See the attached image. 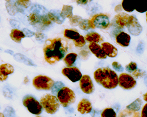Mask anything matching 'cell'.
<instances>
[{
	"mask_svg": "<svg viewBox=\"0 0 147 117\" xmlns=\"http://www.w3.org/2000/svg\"><path fill=\"white\" fill-rule=\"evenodd\" d=\"M47 16L51 21L54 22L58 24H61L64 21V19L61 17L60 13H59L58 11H51L47 13Z\"/></svg>",
	"mask_w": 147,
	"mask_h": 117,
	"instance_id": "obj_20",
	"label": "cell"
},
{
	"mask_svg": "<svg viewBox=\"0 0 147 117\" xmlns=\"http://www.w3.org/2000/svg\"><path fill=\"white\" fill-rule=\"evenodd\" d=\"M101 116L102 117H115L117 116V114L114 109L111 108H107L104 110Z\"/></svg>",
	"mask_w": 147,
	"mask_h": 117,
	"instance_id": "obj_28",
	"label": "cell"
},
{
	"mask_svg": "<svg viewBox=\"0 0 147 117\" xmlns=\"http://www.w3.org/2000/svg\"><path fill=\"white\" fill-rule=\"evenodd\" d=\"M146 22H147V11H146Z\"/></svg>",
	"mask_w": 147,
	"mask_h": 117,
	"instance_id": "obj_42",
	"label": "cell"
},
{
	"mask_svg": "<svg viewBox=\"0 0 147 117\" xmlns=\"http://www.w3.org/2000/svg\"><path fill=\"white\" fill-rule=\"evenodd\" d=\"M40 103L42 108L50 114H55L60 107V103L57 97L50 94L43 96L40 100Z\"/></svg>",
	"mask_w": 147,
	"mask_h": 117,
	"instance_id": "obj_4",
	"label": "cell"
},
{
	"mask_svg": "<svg viewBox=\"0 0 147 117\" xmlns=\"http://www.w3.org/2000/svg\"><path fill=\"white\" fill-rule=\"evenodd\" d=\"M54 80L46 76L39 75L34 78L32 84L38 90H50L54 84Z\"/></svg>",
	"mask_w": 147,
	"mask_h": 117,
	"instance_id": "obj_6",
	"label": "cell"
},
{
	"mask_svg": "<svg viewBox=\"0 0 147 117\" xmlns=\"http://www.w3.org/2000/svg\"><path fill=\"white\" fill-rule=\"evenodd\" d=\"M16 4L18 7H21L22 8H27L31 4L30 0H17Z\"/></svg>",
	"mask_w": 147,
	"mask_h": 117,
	"instance_id": "obj_32",
	"label": "cell"
},
{
	"mask_svg": "<svg viewBox=\"0 0 147 117\" xmlns=\"http://www.w3.org/2000/svg\"><path fill=\"white\" fill-rule=\"evenodd\" d=\"M120 116H138L139 114L138 112L137 113V112H132L131 111L127 109L124 110L123 111H122L121 113L119 114Z\"/></svg>",
	"mask_w": 147,
	"mask_h": 117,
	"instance_id": "obj_33",
	"label": "cell"
},
{
	"mask_svg": "<svg viewBox=\"0 0 147 117\" xmlns=\"http://www.w3.org/2000/svg\"><path fill=\"white\" fill-rule=\"evenodd\" d=\"M112 66L114 68V69L117 72H123L124 70L123 67H122V65L117 62H114L112 64Z\"/></svg>",
	"mask_w": 147,
	"mask_h": 117,
	"instance_id": "obj_37",
	"label": "cell"
},
{
	"mask_svg": "<svg viewBox=\"0 0 147 117\" xmlns=\"http://www.w3.org/2000/svg\"><path fill=\"white\" fill-rule=\"evenodd\" d=\"M143 98L144 100V101H146L147 102V92L146 93H145L144 96H143Z\"/></svg>",
	"mask_w": 147,
	"mask_h": 117,
	"instance_id": "obj_41",
	"label": "cell"
},
{
	"mask_svg": "<svg viewBox=\"0 0 147 117\" xmlns=\"http://www.w3.org/2000/svg\"><path fill=\"white\" fill-rule=\"evenodd\" d=\"M82 18L78 15L72 16L71 18H69V23L73 27H76L79 25L80 22L82 20Z\"/></svg>",
	"mask_w": 147,
	"mask_h": 117,
	"instance_id": "obj_31",
	"label": "cell"
},
{
	"mask_svg": "<svg viewBox=\"0 0 147 117\" xmlns=\"http://www.w3.org/2000/svg\"><path fill=\"white\" fill-rule=\"evenodd\" d=\"M126 70L129 73H132L137 68V64L136 62H131L128 64H127L125 67Z\"/></svg>",
	"mask_w": 147,
	"mask_h": 117,
	"instance_id": "obj_34",
	"label": "cell"
},
{
	"mask_svg": "<svg viewBox=\"0 0 147 117\" xmlns=\"http://www.w3.org/2000/svg\"><path fill=\"white\" fill-rule=\"evenodd\" d=\"M88 48L91 52L99 59H105L107 56L98 43L91 42L88 45Z\"/></svg>",
	"mask_w": 147,
	"mask_h": 117,
	"instance_id": "obj_13",
	"label": "cell"
},
{
	"mask_svg": "<svg viewBox=\"0 0 147 117\" xmlns=\"http://www.w3.org/2000/svg\"><path fill=\"white\" fill-rule=\"evenodd\" d=\"M118 85L124 90H131L137 85V81L128 73H122L118 77Z\"/></svg>",
	"mask_w": 147,
	"mask_h": 117,
	"instance_id": "obj_8",
	"label": "cell"
},
{
	"mask_svg": "<svg viewBox=\"0 0 147 117\" xmlns=\"http://www.w3.org/2000/svg\"><path fill=\"white\" fill-rule=\"evenodd\" d=\"M57 97L63 107H68L75 102L76 94L68 87H61L57 93Z\"/></svg>",
	"mask_w": 147,
	"mask_h": 117,
	"instance_id": "obj_3",
	"label": "cell"
},
{
	"mask_svg": "<svg viewBox=\"0 0 147 117\" xmlns=\"http://www.w3.org/2000/svg\"><path fill=\"white\" fill-rule=\"evenodd\" d=\"M80 87L82 91L87 94H90L95 90L91 77L87 74L82 76L80 80Z\"/></svg>",
	"mask_w": 147,
	"mask_h": 117,
	"instance_id": "obj_11",
	"label": "cell"
},
{
	"mask_svg": "<svg viewBox=\"0 0 147 117\" xmlns=\"http://www.w3.org/2000/svg\"><path fill=\"white\" fill-rule=\"evenodd\" d=\"M5 1H10L11 0H5Z\"/></svg>",
	"mask_w": 147,
	"mask_h": 117,
	"instance_id": "obj_43",
	"label": "cell"
},
{
	"mask_svg": "<svg viewBox=\"0 0 147 117\" xmlns=\"http://www.w3.org/2000/svg\"><path fill=\"white\" fill-rule=\"evenodd\" d=\"M129 15L125 13H120L116 15L113 20V25L118 29H122L127 27Z\"/></svg>",
	"mask_w": 147,
	"mask_h": 117,
	"instance_id": "obj_12",
	"label": "cell"
},
{
	"mask_svg": "<svg viewBox=\"0 0 147 117\" xmlns=\"http://www.w3.org/2000/svg\"><path fill=\"white\" fill-rule=\"evenodd\" d=\"M14 72V67L10 64L4 63L0 65V82L5 81L8 76Z\"/></svg>",
	"mask_w": 147,
	"mask_h": 117,
	"instance_id": "obj_14",
	"label": "cell"
},
{
	"mask_svg": "<svg viewBox=\"0 0 147 117\" xmlns=\"http://www.w3.org/2000/svg\"><path fill=\"white\" fill-rule=\"evenodd\" d=\"M67 46L63 39L55 38L48 39L44 46L43 52L45 60L54 64L64 58L67 52Z\"/></svg>",
	"mask_w": 147,
	"mask_h": 117,
	"instance_id": "obj_1",
	"label": "cell"
},
{
	"mask_svg": "<svg viewBox=\"0 0 147 117\" xmlns=\"http://www.w3.org/2000/svg\"><path fill=\"white\" fill-rule=\"evenodd\" d=\"M64 85L63 84V83H61V82H59V81L57 82V83L55 84V83H54V84L53 88H51V89H52V92H53V93L55 94V91H57L56 92L57 93V92L58 91V90H59L61 87H64Z\"/></svg>",
	"mask_w": 147,
	"mask_h": 117,
	"instance_id": "obj_36",
	"label": "cell"
},
{
	"mask_svg": "<svg viewBox=\"0 0 147 117\" xmlns=\"http://www.w3.org/2000/svg\"><path fill=\"white\" fill-rule=\"evenodd\" d=\"M73 7L71 5H64L62 8V10L60 12V15L63 19L71 18L73 16L72 14Z\"/></svg>",
	"mask_w": 147,
	"mask_h": 117,
	"instance_id": "obj_23",
	"label": "cell"
},
{
	"mask_svg": "<svg viewBox=\"0 0 147 117\" xmlns=\"http://www.w3.org/2000/svg\"><path fill=\"white\" fill-rule=\"evenodd\" d=\"M116 43L119 46L126 48L129 45L131 41L130 35L125 32L121 31L116 35L115 37Z\"/></svg>",
	"mask_w": 147,
	"mask_h": 117,
	"instance_id": "obj_15",
	"label": "cell"
},
{
	"mask_svg": "<svg viewBox=\"0 0 147 117\" xmlns=\"http://www.w3.org/2000/svg\"><path fill=\"white\" fill-rule=\"evenodd\" d=\"M63 74L68 78L72 83L80 81L82 77V73L77 67H68L62 70Z\"/></svg>",
	"mask_w": 147,
	"mask_h": 117,
	"instance_id": "obj_9",
	"label": "cell"
},
{
	"mask_svg": "<svg viewBox=\"0 0 147 117\" xmlns=\"http://www.w3.org/2000/svg\"><path fill=\"white\" fill-rule=\"evenodd\" d=\"M127 27L129 32L134 36H138L142 31V27L138 19L133 15L129 17Z\"/></svg>",
	"mask_w": 147,
	"mask_h": 117,
	"instance_id": "obj_10",
	"label": "cell"
},
{
	"mask_svg": "<svg viewBox=\"0 0 147 117\" xmlns=\"http://www.w3.org/2000/svg\"><path fill=\"white\" fill-rule=\"evenodd\" d=\"M141 116L147 117V103L144 105V107L141 111Z\"/></svg>",
	"mask_w": 147,
	"mask_h": 117,
	"instance_id": "obj_38",
	"label": "cell"
},
{
	"mask_svg": "<svg viewBox=\"0 0 147 117\" xmlns=\"http://www.w3.org/2000/svg\"><path fill=\"white\" fill-rule=\"evenodd\" d=\"M91 0H77V3L80 5H85L90 2Z\"/></svg>",
	"mask_w": 147,
	"mask_h": 117,
	"instance_id": "obj_39",
	"label": "cell"
},
{
	"mask_svg": "<svg viewBox=\"0 0 147 117\" xmlns=\"http://www.w3.org/2000/svg\"><path fill=\"white\" fill-rule=\"evenodd\" d=\"M137 0H122L121 6L125 11L132 13L136 9Z\"/></svg>",
	"mask_w": 147,
	"mask_h": 117,
	"instance_id": "obj_19",
	"label": "cell"
},
{
	"mask_svg": "<svg viewBox=\"0 0 147 117\" xmlns=\"http://www.w3.org/2000/svg\"><path fill=\"white\" fill-rule=\"evenodd\" d=\"M110 24V21L108 15L104 14H98L94 15L90 19L91 29L100 28L105 29L108 28Z\"/></svg>",
	"mask_w": 147,
	"mask_h": 117,
	"instance_id": "obj_7",
	"label": "cell"
},
{
	"mask_svg": "<svg viewBox=\"0 0 147 117\" xmlns=\"http://www.w3.org/2000/svg\"><path fill=\"white\" fill-rule=\"evenodd\" d=\"M74 45L77 47V48H82V47L84 46L86 44V41L85 39V38L80 35V36L78 38H77L76 40L73 41Z\"/></svg>",
	"mask_w": 147,
	"mask_h": 117,
	"instance_id": "obj_30",
	"label": "cell"
},
{
	"mask_svg": "<svg viewBox=\"0 0 147 117\" xmlns=\"http://www.w3.org/2000/svg\"><path fill=\"white\" fill-rule=\"evenodd\" d=\"M79 28L83 31H88L91 29L90 25V19H82L79 23Z\"/></svg>",
	"mask_w": 147,
	"mask_h": 117,
	"instance_id": "obj_29",
	"label": "cell"
},
{
	"mask_svg": "<svg viewBox=\"0 0 147 117\" xmlns=\"http://www.w3.org/2000/svg\"><path fill=\"white\" fill-rule=\"evenodd\" d=\"M94 78L98 84L104 88L112 90L118 85V76L117 73L108 67H101L96 70Z\"/></svg>",
	"mask_w": 147,
	"mask_h": 117,
	"instance_id": "obj_2",
	"label": "cell"
},
{
	"mask_svg": "<svg viewBox=\"0 0 147 117\" xmlns=\"http://www.w3.org/2000/svg\"><path fill=\"white\" fill-rule=\"evenodd\" d=\"M139 13H144L147 11V0H137L136 9Z\"/></svg>",
	"mask_w": 147,
	"mask_h": 117,
	"instance_id": "obj_27",
	"label": "cell"
},
{
	"mask_svg": "<svg viewBox=\"0 0 147 117\" xmlns=\"http://www.w3.org/2000/svg\"><path fill=\"white\" fill-rule=\"evenodd\" d=\"M142 104V100L140 98H138L134 102H132L131 104L128 105L126 108L132 112H138L141 109Z\"/></svg>",
	"mask_w": 147,
	"mask_h": 117,
	"instance_id": "obj_26",
	"label": "cell"
},
{
	"mask_svg": "<svg viewBox=\"0 0 147 117\" xmlns=\"http://www.w3.org/2000/svg\"><path fill=\"white\" fill-rule=\"evenodd\" d=\"M80 36V34L77 29H66L64 32V37L70 40H76Z\"/></svg>",
	"mask_w": 147,
	"mask_h": 117,
	"instance_id": "obj_22",
	"label": "cell"
},
{
	"mask_svg": "<svg viewBox=\"0 0 147 117\" xmlns=\"http://www.w3.org/2000/svg\"><path fill=\"white\" fill-rule=\"evenodd\" d=\"M122 9V7L121 5H118L115 7V11L117 12V13H119V12H121Z\"/></svg>",
	"mask_w": 147,
	"mask_h": 117,
	"instance_id": "obj_40",
	"label": "cell"
},
{
	"mask_svg": "<svg viewBox=\"0 0 147 117\" xmlns=\"http://www.w3.org/2000/svg\"><path fill=\"white\" fill-rule=\"evenodd\" d=\"M84 38L85 41L89 43L95 42L98 43L103 41V38L101 36V35L95 32H91L87 33Z\"/></svg>",
	"mask_w": 147,
	"mask_h": 117,
	"instance_id": "obj_18",
	"label": "cell"
},
{
	"mask_svg": "<svg viewBox=\"0 0 147 117\" xmlns=\"http://www.w3.org/2000/svg\"><path fill=\"white\" fill-rule=\"evenodd\" d=\"M78 55L76 53H70L64 57V62L68 67H71L77 60Z\"/></svg>",
	"mask_w": 147,
	"mask_h": 117,
	"instance_id": "obj_24",
	"label": "cell"
},
{
	"mask_svg": "<svg viewBox=\"0 0 147 117\" xmlns=\"http://www.w3.org/2000/svg\"><path fill=\"white\" fill-rule=\"evenodd\" d=\"M10 38L16 43H20L21 39L26 37V35L22 31L17 29H14L10 33Z\"/></svg>",
	"mask_w": 147,
	"mask_h": 117,
	"instance_id": "obj_21",
	"label": "cell"
},
{
	"mask_svg": "<svg viewBox=\"0 0 147 117\" xmlns=\"http://www.w3.org/2000/svg\"><path fill=\"white\" fill-rule=\"evenodd\" d=\"M101 48L106 55L109 57H115L118 55V49L115 47L108 42L101 43Z\"/></svg>",
	"mask_w": 147,
	"mask_h": 117,
	"instance_id": "obj_17",
	"label": "cell"
},
{
	"mask_svg": "<svg viewBox=\"0 0 147 117\" xmlns=\"http://www.w3.org/2000/svg\"><path fill=\"white\" fill-rule=\"evenodd\" d=\"M42 16V15H40L38 13H36V12H33V13L30 14L28 19L31 25L35 26L39 25Z\"/></svg>",
	"mask_w": 147,
	"mask_h": 117,
	"instance_id": "obj_25",
	"label": "cell"
},
{
	"mask_svg": "<svg viewBox=\"0 0 147 117\" xmlns=\"http://www.w3.org/2000/svg\"><path fill=\"white\" fill-rule=\"evenodd\" d=\"M92 108L91 102L86 98L82 99L78 103L77 110L81 114H89L91 112Z\"/></svg>",
	"mask_w": 147,
	"mask_h": 117,
	"instance_id": "obj_16",
	"label": "cell"
},
{
	"mask_svg": "<svg viewBox=\"0 0 147 117\" xmlns=\"http://www.w3.org/2000/svg\"><path fill=\"white\" fill-rule=\"evenodd\" d=\"M132 73L133 76L135 77H136V78L143 77L145 75V72L142 71V70H141L140 69H138V68H137Z\"/></svg>",
	"mask_w": 147,
	"mask_h": 117,
	"instance_id": "obj_35",
	"label": "cell"
},
{
	"mask_svg": "<svg viewBox=\"0 0 147 117\" xmlns=\"http://www.w3.org/2000/svg\"><path fill=\"white\" fill-rule=\"evenodd\" d=\"M22 104L31 114L39 115L42 113V107L40 102L31 96H26L22 100Z\"/></svg>",
	"mask_w": 147,
	"mask_h": 117,
	"instance_id": "obj_5",
	"label": "cell"
}]
</instances>
